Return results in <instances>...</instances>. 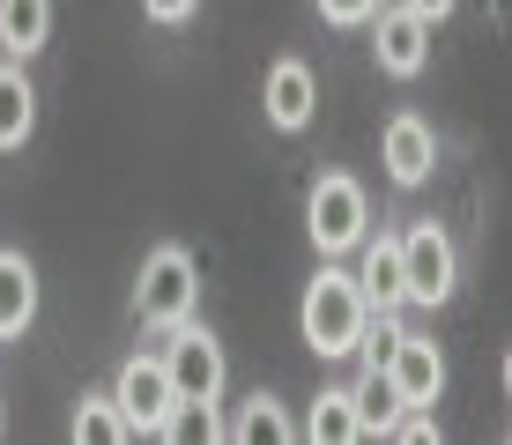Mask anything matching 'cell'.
<instances>
[{"label":"cell","instance_id":"obj_1","mask_svg":"<svg viewBox=\"0 0 512 445\" xmlns=\"http://www.w3.org/2000/svg\"><path fill=\"white\" fill-rule=\"evenodd\" d=\"M364 290L349 267H320V275L305 282V305H297V334H305L312 356H349L364 334Z\"/></svg>","mask_w":512,"mask_h":445},{"label":"cell","instance_id":"obj_2","mask_svg":"<svg viewBox=\"0 0 512 445\" xmlns=\"http://www.w3.org/2000/svg\"><path fill=\"white\" fill-rule=\"evenodd\" d=\"M201 305V267H193L186 245H156L149 260H141V282H134V319L141 327H179L193 319Z\"/></svg>","mask_w":512,"mask_h":445},{"label":"cell","instance_id":"obj_3","mask_svg":"<svg viewBox=\"0 0 512 445\" xmlns=\"http://www.w3.org/2000/svg\"><path fill=\"white\" fill-rule=\"evenodd\" d=\"M364 223H372V201H364V186L349 171H320V186H312L305 201V230L320 253H357Z\"/></svg>","mask_w":512,"mask_h":445},{"label":"cell","instance_id":"obj_4","mask_svg":"<svg viewBox=\"0 0 512 445\" xmlns=\"http://www.w3.org/2000/svg\"><path fill=\"white\" fill-rule=\"evenodd\" d=\"M453 282H461V253H453L446 230L438 223L401 230V290H409V305H446Z\"/></svg>","mask_w":512,"mask_h":445},{"label":"cell","instance_id":"obj_5","mask_svg":"<svg viewBox=\"0 0 512 445\" xmlns=\"http://www.w3.org/2000/svg\"><path fill=\"white\" fill-rule=\"evenodd\" d=\"M164 379L179 401H223V342L208 327H193V319H179V327H164Z\"/></svg>","mask_w":512,"mask_h":445},{"label":"cell","instance_id":"obj_6","mask_svg":"<svg viewBox=\"0 0 512 445\" xmlns=\"http://www.w3.org/2000/svg\"><path fill=\"white\" fill-rule=\"evenodd\" d=\"M112 401H119V416H127L134 438H156V423H164L171 401H179V394H171V379H164V356H127Z\"/></svg>","mask_w":512,"mask_h":445},{"label":"cell","instance_id":"obj_7","mask_svg":"<svg viewBox=\"0 0 512 445\" xmlns=\"http://www.w3.org/2000/svg\"><path fill=\"white\" fill-rule=\"evenodd\" d=\"M386 386H394L401 408H438L446 394V356H438L431 334H401L394 356H386Z\"/></svg>","mask_w":512,"mask_h":445},{"label":"cell","instance_id":"obj_8","mask_svg":"<svg viewBox=\"0 0 512 445\" xmlns=\"http://www.w3.org/2000/svg\"><path fill=\"white\" fill-rule=\"evenodd\" d=\"M372 60L379 75H423V60H431V23L409 8H372Z\"/></svg>","mask_w":512,"mask_h":445},{"label":"cell","instance_id":"obj_9","mask_svg":"<svg viewBox=\"0 0 512 445\" xmlns=\"http://www.w3.org/2000/svg\"><path fill=\"white\" fill-rule=\"evenodd\" d=\"M379 156H386V178H394V186H423V178H431V164H438L431 119L394 112V119H386V134H379Z\"/></svg>","mask_w":512,"mask_h":445},{"label":"cell","instance_id":"obj_10","mask_svg":"<svg viewBox=\"0 0 512 445\" xmlns=\"http://www.w3.org/2000/svg\"><path fill=\"white\" fill-rule=\"evenodd\" d=\"M260 104H268V119L282 134H297L312 119V104H320V82H312L305 60H275L268 67V89H260Z\"/></svg>","mask_w":512,"mask_h":445},{"label":"cell","instance_id":"obj_11","mask_svg":"<svg viewBox=\"0 0 512 445\" xmlns=\"http://www.w3.org/2000/svg\"><path fill=\"white\" fill-rule=\"evenodd\" d=\"M364 245V267H357V290L372 312H401L409 290H401V238H357Z\"/></svg>","mask_w":512,"mask_h":445},{"label":"cell","instance_id":"obj_12","mask_svg":"<svg viewBox=\"0 0 512 445\" xmlns=\"http://www.w3.org/2000/svg\"><path fill=\"white\" fill-rule=\"evenodd\" d=\"M30 319H38V267L23 253H0V342H15Z\"/></svg>","mask_w":512,"mask_h":445},{"label":"cell","instance_id":"obj_13","mask_svg":"<svg viewBox=\"0 0 512 445\" xmlns=\"http://www.w3.org/2000/svg\"><path fill=\"white\" fill-rule=\"evenodd\" d=\"M52 38V0H0V52L8 60H30Z\"/></svg>","mask_w":512,"mask_h":445},{"label":"cell","instance_id":"obj_14","mask_svg":"<svg viewBox=\"0 0 512 445\" xmlns=\"http://www.w3.org/2000/svg\"><path fill=\"white\" fill-rule=\"evenodd\" d=\"M30 127H38V89H30L23 60L0 67V149H23Z\"/></svg>","mask_w":512,"mask_h":445},{"label":"cell","instance_id":"obj_15","mask_svg":"<svg viewBox=\"0 0 512 445\" xmlns=\"http://www.w3.org/2000/svg\"><path fill=\"white\" fill-rule=\"evenodd\" d=\"M305 438H312V445H357V438H364V416H357V401H349V386H334V394L312 401Z\"/></svg>","mask_w":512,"mask_h":445},{"label":"cell","instance_id":"obj_16","mask_svg":"<svg viewBox=\"0 0 512 445\" xmlns=\"http://www.w3.org/2000/svg\"><path fill=\"white\" fill-rule=\"evenodd\" d=\"M223 438H238V445H290V438H297V423L282 416V401H275V394H253V401L238 408V423H231Z\"/></svg>","mask_w":512,"mask_h":445},{"label":"cell","instance_id":"obj_17","mask_svg":"<svg viewBox=\"0 0 512 445\" xmlns=\"http://www.w3.org/2000/svg\"><path fill=\"white\" fill-rule=\"evenodd\" d=\"M156 438H171V445H216L223 438L216 401H171V416L156 423Z\"/></svg>","mask_w":512,"mask_h":445},{"label":"cell","instance_id":"obj_18","mask_svg":"<svg viewBox=\"0 0 512 445\" xmlns=\"http://www.w3.org/2000/svg\"><path fill=\"white\" fill-rule=\"evenodd\" d=\"M75 438H82V445H127L134 431H127V416H119L112 394H82V408H75Z\"/></svg>","mask_w":512,"mask_h":445},{"label":"cell","instance_id":"obj_19","mask_svg":"<svg viewBox=\"0 0 512 445\" xmlns=\"http://www.w3.org/2000/svg\"><path fill=\"white\" fill-rule=\"evenodd\" d=\"M349 401H357V416H364V438H379L386 431V423H394V386H386V371H372V364H364V379L357 386H349Z\"/></svg>","mask_w":512,"mask_h":445},{"label":"cell","instance_id":"obj_20","mask_svg":"<svg viewBox=\"0 0 512 445\" xmlns=\"http://www.w3.org/2000/svg\"><path fill=\"white\" fill-rule=\"evenodd\" d=\"M372 8H379V0H320V15H327L334 30H357V23H372Z\"/></svg>","mask_w":512,"mask_h":445},{"label":"cell","instance_id":"obj_21","mask_svg":"<svg viewBox=\"0 0 512 445\" xmlns=\"http://www.w3.org/2000/svg\"><path fill=\"white\" fill-rule=\"evenodd\" d=\"M193 8H201V0H141V15H149V23H164V30H171V23H186Z\"/></svg>","mask_w":512,"mask_h":445},{"label":"cell","instance_id":"obj_22","mask_svg":"<svg viewBox=\"0 0 512 445\" xmlns=\"http://www.w3.org/2000/svg\"><path fill=\"white\" fill-rule=\"evenodd\" d=\"M401 8L423 15V23H446V15H453V0H401Z\"/></svg>","mask_w":512,"mask_h":445},{"label":"cell","instance_id":"obj_23","mask_svg":"<svg viewBox=\"0 0 512 445\" xmlns=\"http://www.w3.org/2000/svg\"><path fill=\"white\" fill-rule=\"evenodd\" d=\"M0 431H8V416H0Z\"/></svg>","mask_w":512,"mask_h":445}]
</instances>
